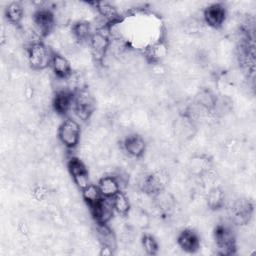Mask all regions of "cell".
<instances>
[{
  "instance_id": "obj_1",
  "label": "cell",
  "mask_w": 256,
  "mask_h": 256,
  "mask_svg": "<svg viewBox=\"0 0 256 256\" xmlns=\"http://www.w3.org/2000/svg\"><path fill=\"white\" fill-rule=\"evenodd\" d=\"M27 61L32 69L44 70L50 66L53 54L52 48L42 41L32 43L27 46Z\"/></svg>"
},
{
  "instance_id": "obj_2",
  "label": "cell",
  "mask_w": 256,
  "mask_h": 256,
  "mask_svg": "<svg viewBox=\"0 0 256 256\" xmlns=\"http://www.w3.org/2000/svg\"><path fill=\"white\" fill-rule=\"evenodd\" d=\"M76 117L82 121H88L94 111V99L90 92L82 87L73 92V108Z\"/></svg>"
},
{
  "instance_id": "obj_3",
  "label": "cell",
  "mask_w": 256,
  "mask_h": 256,
  "mask_svg": "<svg viewBox=\"0 0 256 256\" xmlns=\"http://www.w3.org/2000/svg\"><path fill=\"white\" fill-rule=\"evenodd\" d=\"M60 143L67 149L77 147L81 137L80 124L73 118H66L61 122L57 132Z\"/></svg>"
},
{
  "instance_id": "obj_4",
  "label": "cell",
  "mask_w": 256,
  "mask_h": 256,
  "mask_svg": "<svg viewBox=\"0 0 256 256\" xmlns=\"http://www.w3.org/2000/svg\"><path fill=\"white\" fill-rule=\"evenodd\" d=\"M214 238L219 254L231 255L235 253L236 237L230 226L219 224L215 229Z\"/></svg>"
},
{
  "instance_id": "obj_5",
  "label": "cell",
  "mask_w": 256,
  "mask_h": 256,
  "mask_svg": "<svg viewBox=\"0 0 256 256\" xmlns=\"http://www.w3.org/2000/svg\"><path fill=\"white\" fill-rule=\"evenodd\" d=\"M231 221L237 225H245L250 221L253 205L247 199H235L229 206Z\"/></svg>"
},
{
  "instance_id": "obj_6",
  "label": "cell",
  "mask_w": 256,
  "mask_h": 256,
  "mask_svg": "<svg viewBox=\"0 0 256 256\" xmlns=\"http://www.w3.org/2000/svg\"><path fill=\"white\" fill-rule=\"evenodd\" d=\"M227 12L222 3H213L203 10V22L210 28L218 29L223 26L226 20Z\"/></svg>"
},
{
  "instance_id": "obj_7",
  "label": "cell",
  "mask_w": 256,
  "mask_h": 256,
  "mask_svg": "<svg viewBox=\"0 0 256 256\" xmlns=\"http://www.w3.org/2000/svg\"><path fill=\"white\" fill-rule=\"evenodd\" d=\"M67 167L75 185L80 190L84 189L91 183L88 170L82 160L76 157H71L67 162Z\"/></svg>"
},
{
  "instance_id": "obj_8",
  "label": "cell",
  "mask_w": 256,
  "mask_h": 256,
  "mask_svg": "<svg viewBox=\"0 0 256 256\" xmlns=\"http://www.w3.org/2000/svg\"><path fill=\"white\" fill-rule=\"evenodd\" d=\"M89 208L96 224H108L112 220L115 212L112 200L104 197Z\"/></svg>"
},
{
  "instance_id": "obj_9",
  "label": "cell",
  "mask_w": 256,
  "mask_h": 256,
  "mask_svg": "<svg viewBox=\"0 0 256 256\" xmlns=\"http://www.w3.org/2000/svg\"><path fill=\"white\" fill-rule=\"evenodd\" d=\"M123 150L132 158H141L144 156L147 144L144 138L138 134H130L126 136L122 143Z\"/></svg>"
},
{
  "instance_id": "obj_10",
  "label": "cell",
  "mask_w": 256,
  "mask_h": 256,
  "mask_svg": "<svg viewBox=\"0 0 256 256\" xmlns=\"http://www.w3.org/2000/svg\"><path fill=\"white\" fill-rule=\"evenodd\" d=\"M52 107L56 114L66 115L73 108V92L70 90L56 91L52 100Z\"/></svg>"
},
{
  "instance_id": "obj_11",
  "label": "cell",
  "mask_w": 256,
  "mask_h": 256,
  "mask_svg": "<svg viewBox=\"0 0 256 256\" xmlns=\"http://www.w3.org/2000/svg\"><path fill=\"white\" fill-rule=\"evenodd\" d=\"M91 4L93 5V8L96 9L100 17L103 18L110 25L117 24L121 20V13L119 9L113 4L106 1L93 2Z\"/></svg>"
},
{
  "instance_id": "obj_12",
  "label": "cell",
  "mask_w": 256,
  "mask_h": 256,
  "mask_svg": "<svg viewBox=\"0 0 256 256\" xmlns=\"http://www.w3.org/2000/svg\"><path fill=\"white\" fill-rule=\"evenodd\" d=\"M50 67L52 68L56 77H59V78L66 79L73 73L72 64L69 61V59L63 54H60L58 52H55L53 54Z\"/></svg>"
},
{
  "instance_id": "obj_13",
  "label": "cell",
  "mask_w": 256,
  "mask_h": 256,
  "mask_svg": "<svg viewBox=\"0 0 256 256\" xmlns=\"http://www.w3.org/2000/svg\"><path fill=\"white\" fill-rule=\"evenodd\" d=\"M99 191L104 198H113L118 192L122 191L117 178L113 174L102 176L97 183Z\"/></svg>"
},
{
  "instance_id": "obj_14",
  "label": "cell",
  "mask_w": 256,
  "mask_h": 256,
  "mask_svg": "<svg viewBox=\"0 0 256 256\" xmlns=\"http://www.w3.org/2000/svg\"><path fill=\"white\" fill-rule=\"evenodd\" d=\"M177 243L180 248L189 253H194L200 248V240L198 235L190 229H185L179 233Z\"/></svg>"
},
{
  "instance_id": "obj_15",
  "label": "cell",
  "mask_w": 256,
  "mask_h": 256,
  "mask_svg": "<svg viewBox=\"0 0 256 256\" xmlns=\"http://www.w3.org/2000/svg\"><path fill=\"white\" fill-rule=\"evenodd\" d=\"M96 237L101 244V247L111 249L113 252L117 248V238L114 231L108 226V224L96 225Z\"/></svg>"
},
{
  "instance_id": "obj_16",
  "label": "cell",
  "mask_w": 256,
  "mask_h": 256,
  "mask_svg": "<svg viewBox=\"0 0 256 256\" xmlns=\"http://www.w3.org/2000/svg\"><path fill=\"white\" fill-rule=\"evenodd\" d=\"M70 31L74 39L79 43H83V42L89 43V40L92 34L94 33L91 23L86 20H78L77 22H75L71 26Z\"/></svg>"
},
{
  "instance_id": "obj_17",
  "label": "cell",
  "mask_w": 256,
  "mask_h": 256,
  "mask_svg": "<svg viewBox=\"0 0 256 256\" xmlns=\"http://www.w3.org/2000/svg\"><path fill=\"white\" fill-rule=\"evenodd\" d=\"M206 204L211 210H219L226 204V194L224 190L218 186L212 187L206 193Z\"/></svg>"
},
{
  "instance_id": "obj_18",
  "label": "cell",
  "mask_w": 256,
  "mask_h": 256,
  "mask_svg": "<svg viewBox=\"0 0 256 256\" xmlns=\"http://www.w3.org/2000/svg\"><path fill=\"white\" fill-rule=\"evenodd\" d=\"M5 16L10 24L20 26L25 16V8L20 2H11L5 8Z\"/></svg>"
},
{
  "instance_id": "obj_19",
  "label": "cell",
  "mask_w": 256,
  "mask_h": 256,
  "mask_svg": "<svg viewBox=\"0 0 256 256\" xmlns=\"http://www.w3.org/2000/svg\"><path fill=\"white\" fill-rule=\"evenodd\" d=\"M111 200L113 208L116 213H118L121 216H126L129 214L131 208L130 200L123 191L118 192L113 198H111Z\"/></svg>"
},
{
  "instance_id": "obj_20",
  "label": "cell",
  "mask_w": 256,
  "mask_h": 256,
  "mask_svg": "<svg viewBox=\"0 0 256 256\" xmlns=\"http://www.w3.org/2000/svg\"><path fill=\"white\" fill-rule=\"evenodd\" d=\"M82 198L89 207L97 203L102 198V195L99 191L97 184L90 183L88 186L82 189Z\"/></svg>"
},
{
  "instance_id": "obj_21",
  "label": "cell",
  "mask_w": 256,
  "mask_h": 256,
  "mask_svg": "<svg viewBox=\"0 0 256 256\" xmlns=\"http://www.w3.org/2000/svg\"><path fill=\"white\" fill-rule=\"evenodd\" d=\"M166 52L167 48L165 44L162 41H160L146 50V58L151 63H156L166 55Z\"/></svg>"
},
{
  "instance_id": "obj_22",
  "label": "cell",
  "mask_w": 256,
  "mask_h": 256,
  "mask_svg": "<svg viewBox=\"0 0 256 256\" xmlns=\"http://www.w3.org/2000/svg\"><path fill=\"white\" fill-rule=\"evenodd\" d=\"M142 247L145 252L149 255H155L158 252L159 245L155 238L149 234H146L142 237Z\"/></svg>"
}]
</instances>
